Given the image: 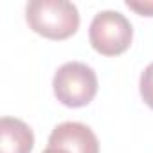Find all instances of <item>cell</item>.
<instances>
[{"mask_svg": "<svg viewBox=\"0 0 153 153\" xmlns=\"http://www.w3.org/2000/svg\"><path fill=\"white\" fill-rule=\"evenodd\" d=\"M29 27L49 40H67L79 27V11L67 0H31L25 7Z\"/></svg>", "mask_w": 153, "mask_h": 153, "instance_id": "6da1fadb", "label": "cell"}, {"mask_svg": "<svg viewBox=\"0 0 153 153\" xmlns=\"http://www.w3.org/2000/svg\"><path fill=\"white\" fill-rule=\"evenodd\" d=\"M52 90L61 105L68 108H81L97 94V76L87 63L68 61L56 70Z\"/></svg>", "mask_w": 153, "mask_h": 153, "instance_id": "7a4b0ae2", "label": "cell"}, {"mask_svg": "<svg viewBox=\"0 0 153 153\" xmlns=\"http://www.w3.org/2000/svg\"><path fill=\"white\" fill-rule=\"evenodd\" d=\"M88 40L94 51L103 56H119L130 49L133 40V27L130 20L119 11H99L88 29Z\"/></svg>", "mask_w": 153, "mask_h": 153, "instance_id": "3957f363", "label": "cell"}, {"mask_svg": "<svg viewBox=\"0 0 153 153\" xmlns=\"http://www.w3.org/2000/svg\"><path fill=\"white\" fill-rule=\"evenodd\" d=\"M49 146L63 148L68 153H99V140L96 133L87 124L76 121L58 124L49 137Z\"/></svg>", "mask_w": 153, "mask_h": 153, "instance_id": "277c9868", "label": "cell"}, {"mask_svg": "<svg viewBox=\"0 0 153 153\" xmlns=\"http://www.w3.org/2000/svg\"><path fill=\"white\" fill-rule=\"evenodd\" d=\"M34 146V133L22 119H0V153H31Z\"/></svg>", "mask_w": 153, "mask_h": 153, "instance_id": "5b68a950", "label": "cell"}, {"mask_svg": "<svg viewBox=\"0 0 153 153\" xmlns=\"http://www.w3.org/2000/svg\"><path fill=\"white\" fill-rule=\"evenodd\" d=\"M139 90H140L142 101L153 110V61H151V63L144 68V72L140 74Z\"/></svg>", "mask_w": 153, "mask_h": 153, "instance_id": "8992f818", "label": "cell"}, {"mask_svg": "<svg viewBox=\"0 0 153 153\" xmlns=\"http://www.w3.org/2000/svg\"><path fill=\"white\" fill-rule=\"evenodd\" d=\"M126 6L140 16H153V0H126Z\"/></svg>", "mask_w": 153, "mask_h": 153, "instance_id": "52a82bcc", "label": "cell"}, {"mask_svg": "<svg viewBox=\"0 0 153 153\" xmlns=\"http://www.w3.org/2000/svg\"><path fill=\"white\" fill-rule=\"evenodd\" d=\"M42 153H68L67 149H63V148H56V146H47Z\"/></svg>", "mask_w": 153, "mask_h": 153, "instance_id": "ba28073f", "label": "cell"}]
</instances>
